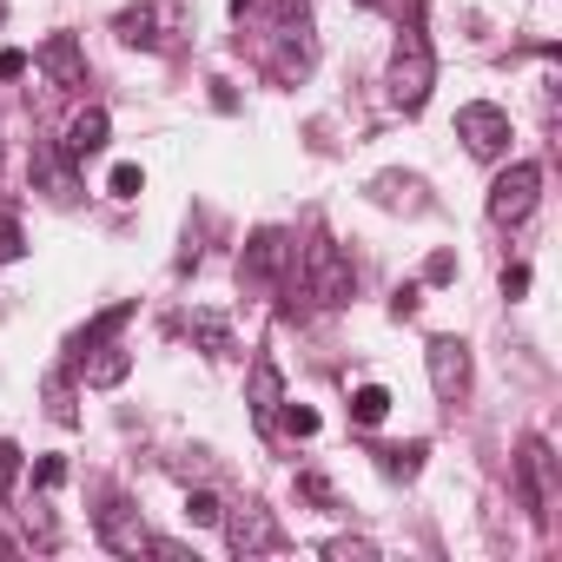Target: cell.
I'll return each mask as SVG.
<instances>
[{
  "instance_id": "obj_20",
  "label": "cell",
  "mask_w": 562,
  "mask_h": 562,
  "mask_svg": "<svg viewBox=\"0 0 562 562\" xmlns=\"http://www.w3.org/2000/svg\"><path fill=\"white\" fill-rule=\"evenodd\" d=\"M34 483H41V490H60V483H67V463H60V457H41Z\"/></svg>"
},
{
  "instance_id": "obj_12",
  "label": "cell",
  "mask_w": 562,
  "mask_h": 562,
  "mask_svg": "<svg viewBox=\"0 0 562 562\" xmlns=\"http://www.w3.org/2000/svg\"><path fill=\"white\" fill-rule=\"evenodd\" d=\"M278 404H285V384H278L271 358H258V364H251V417H258V424H271V417H278Z\"/></svg>"
},
{
  "instance_id": "obj_19",
  "label": "cell",
  "mask_w": 562,
  "mask_h": 562,
  "mask_svg": "<svg viewBox=\"0 0 562 562\" xmlns=\"http://www.w3.org/2000/svg\"><path fill=\"white\" fill-rule=\"evenodd\" d=\"M139 186H146L139 166H113V199H139Z\"/></svg>"
},
{
  "instance_id": "obj_1",
  "label": "cell",
  "mask_w": 562,
  "mask_h": 562,
  "mask_svg": "<svg viewBox=\"0 0 562 562\" xmlns=\"http://www.w3.org/2000/svg\"><path fill=\"white\" fill-rule=\"evenodd\" d=\"M430 87H437V60H430L424 34H404V47H397V60H391V100H397L404 113H417V106L430 100Z\"/></svg>"
},
{
  "instance_id": "obj_13",
  "label": "cell",
  "mask_w": 562,
  "mask_h": 562,
  "mask_svg": "<svg viewBox=\"0 0 562 562\" xmlns=\"http://www.w3.org/2000/svg\"><path fill=\"white\" fill-rule=\"evenodd\" d=\"M285 258H292V245H285V232H258V238H251V251H245V271H258V278H271V271H285Z\"/></svg>"
},
{
  "instance_id": "obj_22",
  "label": "cell",
  "mask_w": 562,
  "mask_h": 562,
  "mask_svg": "<svg viewBox=\"0 0 562 562\" xmlns=\"http://www.w3.org/2000/svg\"><path fill=\"white\" fill-rule=\"evenodd\" d=\"M21 74H27V54L8 47V54H0V80H21Z\"/></svg>"
},
{
  "instance_id": "obj_18",
  "label": "cell",
  "mask_w": 562,
  "mask_h": 562,
  "mask_svg": "<svg viewBox=\"0 0 562 562\" xmlns=\"http://www.w3.org/2000/svg\"><path fill=\"white\" fill-rule=\"evenodd\" d=\"M285 430L292 437H318V411L312 404H285Z\"/></svg>"
},
{
  "instance_id": "obj_4",
  "label": "cell",
  "mask_w": 562,
  "mask_h": 562,
  "mask_svg": "<svg viewBox=\"0 0 562 562\" xmlns=\"http://www.w3.org/2000/svg\"><path fill=\"white\" fill-rule=\"evenodd\" d=\"M305 271H312V299H318V305H345V299H351V265H345V251H338L331 238H318V245L305 251Z\"/></svg>"
},
{
  "instance_id": "obj_10",
  "label": "cell",
  "mask_w": 562,
  "mask_h": 562,
  "mask_svg": "<svg viewBox=\"0 0 562 562\" xmlns=\"http://www.w3.org/2000/svg\"><path fill=\"white\" fill-rule=\"evenodd\" d=\"M106 133H113V120H106L100 106H87V113L67 126V159H93V153H106Z\"/></svg>"
},
{
  "instance_id": "obj_21",
  "label": "cell",
  "mask_w": 562,
  "mask_h": 562,
  "mask_svg": "<svg viewBox=\"0 0 562 562\" xmlns=\"http://www.w3.org/2000/svg\"><path fill=\"white\" fill-rule=\"evenodd\" d=\"M529 292V265H503V299H522Z\"/></svg>"
},
{
  "instance_id": "obj_2",
  "label": "cell",
  "mask_w": 562,
  "mask_h": 562,
  "mask_svg": "<svg viewBox=\"0 0 562 562\" xmlns=\"http://www.w3.org/2000/svg\"><path fill=\"white\" fill-rule=\"evenodd\" d=\"M536 199H542V166H536V159H516V166L496 172V186H490V218H496V225H522V218L536 212Z\"/></svg>"
},
{
  "instance_id": "obj_23",
  "label": "cell",
  "mask_w": 562,
  "mask_h": 562,
  "mask_svg": "<svg viewBox=\"0 0 562 562\" xmlns=\"http://www.w3.org/2000/svg\"><path fill=\"white\" fill-rule=\"evenodd\" d=\"M232 8H238V14H245V8H258V0H232Z\"/></svg>"
},
{
  "instance_id": "obj_14",
  "label": "cell",
  "mask_w": 562,
  "mask_h": 562,
  "mask_svg": "<svg viewBox=\"0 0 562 562\" xmlns=\"http://www.w3.org/2000/svg\"><path fill=\"white\" fill-rule=\"evenodd\" d=\"M126 371H133V351H126V345H100V358L87 364V384H93V391H113Z\"/></svg>"
},
{
  "instance_id": "obj_8",
  "label": "cell",
  "mask_w": 562,
  "mask_h": 562,
  "mask_svg": "<svg viewBox=\"0 0 562 562\" xmlns=\"http://www.w3.org/2000/svg\"><path fill=\"white\" fill-rule=\"evenodd\" d=\"M34 60H41V74H47L54 87H87V54H80L74 34H47V47H41Z\"/></svg>"
},
{
  "instance_id": "obj_6",
  "label": "cell",
  "mask_w": 562,
  "mask_h": 562,
  "mask_svg": "<svg viewBox=\"0 0 562 562\" xmlns=\"http://www.w3.org/2000/svg\"><path fill=\"white\" fill-rule=\"evenodd\" d=\"M120 34H126L133 47H166V41L179 34V8H172V0H146V8L120 14Z\"/></svg>"
},
{
  "instance_id": "obj_9",
  "label": "cell",
  "mask_w": 562,
  "mask_h": 562,
  "mask_svg": "<svg viewBox=\"0 0 562 562\" xmlns=\"http://www.w3.org/2000/svg\"><path fill=\"white\" fill-rule=\"evenodd\" d=\"M522 496H529L536 516H549V503H555V483H549V443H542V437L522 443Z\"/></svg>"
},
{
  "instance_id": "obj_15",
  "label": "cell",
  "mask_w": 562,
  "mask_h": 562,
  "mask_svg": "<svg viewBox=\"0 0 562 562\" xmlns=\"http://www.w3.org/2000/svg\"><path fill=\"white\" fill-rule=\"evenodd\" d=\"M192 338H199L212 358H225V351H232V325H225L218 312H192Z\"/></svg>"
},
{
  "instance_id": "obj_17",
  "label": "cell",
  "mask_w": 562,
  "mask_h": 562,
  "mask_svg": "<svg viewBox=\"0 0 562 562\" xmlns=\"http://www.w3.org/2000/svg\"><path fill=\"white\" fill-rule=\"evenodd\" d=\"M186 522H199V529H218V522H225V503H218L212 490H192V496H186Z\"/></svg>"
},
{
  "instance_id": "obj_16",
  "label": "cell",
  "mask_w": 562,
  "mask_h": 562,
  "mask_svg": "<svg viewBox=\"0 0 562 562\" xmlns=\"http://www.w3.org/2000/svg\"><path fill=\"white\" fill-rule=\"evenodd\" d=\"M351 417H358V424H384V417H391V391H384V384H358V391H351Z\"/></svg>"
},
{
  "instance_id": "obj_3",
  "label": "cell",
  "mask_w": 562,
  "mask_h": 562,
  "mask_svg": "<svg viewBox=\"0 0 562 562\" xmlns=\"http://www.w3.org/2000/svg\"><path fill=\"white\" fill-rule=\"evenodd\" d=\"M457 139H463L476 159H496V153L509 146V113L490 106V100H470V106H457Z\"/></svg>"
},
{
  "instance_id": "obj_5",
  "label": "cell",
  "mask_w": 562,
  "mask_h": 562,
  "mask_svg": "<svg viewBox=\"0 0 562 562\" xmlns=\"http://www.w3.org/2000/svg\"><path fill=\"white\" fill-rule=\"evenodd\" d=\"M424 364H430L437 397H463V391H470V351H463V338H430Z\"/></svg>"
},
{
  "instance_id": "obj_24",
  "label": "cell",
  "mask_w": 562,
  "mask_h": 562,
  "mask_svg": "<svg viewBox=\"0 0 562 562\" xmlns=\"http://www.w3.org/2000/svg\"><path fill=\"white\" fill-rule=\"evenodd\" d=\"M358 8H384V0H358Z\"/></svg>"
},
{
  "instance_id": "obj_11",
  "label": "cell",
  "mask_w": 562,
  "mask_h": 562,
  "mask_svg": "<svg viewBox=\"0 0 562 562\" xmlns=\"http://www.w3.org/2000/svg\"><path fill=\"white\" fill-rule=\"evenodd\" d=\"M225 536H232V549H238V555H251V549H271V542H278V529H271V516H265V509H238V516L225 522Z\"/></svg>"
},
{
  "instance_id": "obj_7",
  "label": "cell",
  "mask_w": 562,
  "mask_h": 562,
  "mask_svg": "<svg viewBox=\"0 0 562 562\" xmlns=\"http://www.w3.org/2000/svg\"><path fill=\"white\" fill-rule=\"evenodd\" d=\"M93 529H100V542H106L113 555H139V549H153V529H146L139 509H126V503H106Z\"/></svg>"
}]
</instances>
